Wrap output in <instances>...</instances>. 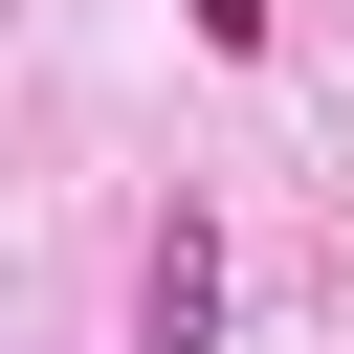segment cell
<instances>
[{
    "label": "cell",
    "mask_w": 354,
    "mask_h": 354,
    "mask_svg": "<svg viewBox=\"0 0 354 354\" xmlns=\"http://www.w3.org/2000/svg\"><path fill=\"white\" fill-rule=\"evenodd\" d=\"M133 332H155V354H199V332H221V221H155V266H133Z\"/></svg>",
    "instance_id": "6da1fadb"
}]
</instances>
